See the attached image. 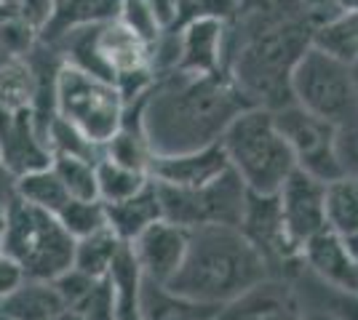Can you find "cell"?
Returning <instances> with one entry per match:
<instances>
[{"mask_svg":"<svg viewBox=\"0 0 358 320\" xmlns=\"http://www.w3.org/2000/svg\"><path fill=\"white\" fill-rule=\"evenodd\" d=\"M107 277L113 283V320H142V310H139L142 273L136 267L129 243L120 248Z\"/></svg>","mask_w":358,"mask_h":320,"instance_id":"cell-21","label":"cell"},{"mask_svg":"<svg viewBox=\"0 0 358 320\" xmlns=\"http://www.w3.org/2000/svg\"><path fill=\"white\" fill-rule=\"evenodd\" d=\"M334 153L345 176L358 179V109L334 125Z\"/></svg>","mask_w":358,"mask_h":320,"instance_id":"cell-31","label":"cell"},{"mask_svg":"<svg viewBox=\"0 0 358 320\" xmlns=\"http://www.w3.org/2000/svg\"><path fill=\"white\" fill-rule=\"evenodd\" d=\"M148 6L152 8V14L158 16L164 30H169L179 19V0H148Z\"/></svg>","mask_w":358,"mask_h":320,"instance_id":"cell-35","label":"cell"},{"mask_svg":"<svg viewBox=\"0 0 358 320\" xmlns=\"http://www.w3.org/2000/svg\"><path fill=\"white\" fill-rule=\"evenodd\" d=\"M334 320H358V291H334L327 299V310Z\"/></svg>","mask_w":358,"mask_h":320,"instance_id":"cell-32","label":"cell"},{"mask_svg":"<svg viewBox=\"0 0 358 320\" xmlns=\"http://www.w3.org/2000/svg\"><path fill=\"white\" fill-rule=\"evenodd\" d=\"M246 3H252V0H246Z\"/></svg>","mask_w":358,"mask_h":320,"instance_id":"cell-46","label":"cell"},{"mask_svg":"<svg viewBox=\"0 0 358 320\" xmlns=\"http://www.w3.org/2000/svg\"><path fill=\"white\" fill-rule=\"evenodd\" d=\"M51 168L57 171V176L62 179L70 198L99 200V192H96V163L94 160L78 158V155H54Z\"/></svg>","mask_w":358,"mask_h":320,"instance_id":"cell-27","label":"cell"},{"mask_svg":"<svg viewBox=\"0 0 358 320\" xmlns=\"http://www.w3.org/2000/svg\"><path fill=\"white\" fill-rule=\"evenodd\" d=\"M24 280H27V277H24V270H22L8 254H0V302H3L6 296H11Z\"/></svg>","mask_w":358,"mask_h":320,"instance_id":"cell-33","label":"cell"},{"mask_svg":"<svg viewBox=\"0 0 358 320\" xmlns=\"http://www.w3.org/2000/svg\"><path fill=\"white\" fill-rule=\"evenodd\" d=\"M305 320H334L329 312H324V310H315V312H305Z\"/></svg>","mask_w":358,"mask_h":320,"instance_id":"cell-40","label":"cell"},{"mask_svg":"<svg viewBox=\"0 0 358 320\" xmlns=\"http://www.w3.org/2000/svg\"><path fill=\"white\" fill-rule=\"evenodd\" d=\"M220 144L249 192L275 195L286 176L297 168L268 107H246L224 128Z\"/></svg>","mask_w":358,"mask_h":320,"instance_id":"cell-4","label":"cell"},{"mask_svg":"<svg viewBox=\"0 0 358 320\" xmlns=\"http://www.w3.org/2000/svg\"><path fill=\"white\" fill-rule=\"evenodd\" d=\"M268 275L265 259L238 227L201 224L187 229L185 259L166 286L201 305L222 307Z\"/></svg>","mask_w":358,"mask_h":320,"instance_id":"cell-3","label":"cell"},{"mask_svg":"<svg viewBox=\"0 0 358 320\" xmlns=\"http://www.w3.org/2000/svg\"><path fill=\"white\" fill-rule=\"evenodd\" d=\"M345 248H348V254H350V259H353V264L358 267V232H353V235H345Z\"/></svg>","mask_w":358,"mask_h":320,"instance_id":"cell-37","label":"cell"},{"mask_svg":"<svg viewBox=\"0 0 358 320\" xmlns=\"http://www.w3.org/2000/svg\"><path fill=\"white\" fill-rule=\"evenodd\" d=\"M324 211L327 227L337 235L358 232V179L356 176H337L324 184Z\"/></svg>","mask_w":358,"mask_h":320,"instance_id":"cell-23","label":"cell"},{"mask_svg":"<svg viewBox=\"0 0 358 320\" xmlns=\"http://www.w3.org/2000/svg\"><path fill=\"white\" fill-rule=\"evenodd\" d=\"M148 182L150 174H145V171H134V168L113 163L105 155L96 160V192H99L102 203H118V200L131 198Z\"/></svg>","mask_w":358,"mask_h":320,"instance_id":"cell-26","label":"cell"},{"mask_svg":"<svg viewBox=\"0 0 358 320\" xmlns=\"http://www.w3.org/2000/svg\"><path fill=\"white\" fill-rule=\"evenodd\" d=\"M238 229L257 248V254L265 259L270 275L286 277L294 264H302L299 261V248L294 245V241L289 238V232L284 227L275 195L249 192Z\"/></svg>","mask_w":358,"mask_h":320,"instance_id":"cell-10","label":"cell"},{"mask_svg":"<svg viewBox=\"0 0 358 320\" xmlns=\"http://www.w3.org/2000/svg\"><path fill=\"white\" fill-rule=\"evenodd\" d=\"M0 254H3V241H0Z\"/></svg>","mask_w":358,"mask_h":320,"instance_id":"cell-44","label":"cell"},{"mask_svg":"<svg viewBox=\"0 0 358 320\" xmlns=\"http://www.w3.org/2000/svg\"><path fill=\"white\" fill-rule=\"evenodd\" d=\"M6 219H8V200H0V235L6 229Z\"/></svg>","mask_w":358,"mask_h":320,"instance_id":"cell-39","label":"cell"},{"mask_svg":"<svg viewBox=\"0 0 358 320\" xmlns=\"http://www.w3.org/2000/svg\"><path fill=\"white\" fill-rule=\"evenodd\" d=\"M281 219L289 232V238L294 241L297 248L315 235L318 229L327 227V211H324V182H318L315 176L294 168L284 184L275 192Z\"/></svg>","mask_w":358,"mask_h":320,"instance_id":"cell-12","label":"cell"},{"mask_svg":"<svg viewBox=\"0 0 358 320\" xmlns=\"http://www.w3.org/2000/svg\"><path fill=\"white\" fill-rule=\"evenodd\" d=\"M51 6H54V0H19L16 11L38 30V27L43 24V19L48 16V11H51Z\"/></svg>","mask_w":358,"mask_h":320,"instance_id":"cell-34","label":"cell"},{"mask_svg":"<svg viewBox=\"0 0 358 320\" xmlns=\"http://www.w3.org/2000/svg\"><path fill=\"white\" fill-rule=\"evenodd\" d=\"M118 22L126 24L142 43H148L150 54H152V46L158 43V38L164 35V27H161L158 16L152 14L148 0H120Z\"/></svg>","mask_w":358,"mask_h":320,"instance_id":"cell-30","label":"cell"},{"mask_svg":"<svg viewBox=\"0 0 358 320\" xmlns=\"http://www.w3.org/2000/svg\"><path fill=\"white\" fill-rule=\"evenodd\" d=\"M305 0H252L227 22L224 73L254 107L292 105V70L313 46Z\"/></svg>","mask_w":358,"mask_h":320,"instance_id":"cell-1","label":"cell"},{"mask_svg":"<svg viewBox=\"0 0 358 320\" xmlns=\"http://www.w3.org/2000/svg\"><path fill=\"white\" fill-rule=\"evenodd\" d=\"M224 35H227V22L217 16L195 14L187 19V24L177 35L179 56L174 70L185 73H224Z\"/></svg>","mask_w":358,"mask_h":320,"instance_id":"cell-15","label":"cell"},{"mask_svg":"<svg viewBox=\"0 0 358 320\" xmlns=\"http://www.w3.org/2000/svg\"><path fill=\"white\" fill-rule=\"evenodd\" d=\"M273 121L286 139L299 171L310 174L324 184L343 176L334 153V123L302 109L294 102L273 109Z\"/></svg>","mask_w":358,"mask_h":320,"instance_id":"cell-9","label":"cell"},{"mask_svg":"<svg viewBox=\"0 0 358 320\" xmlns=\"http://www.w3.org/2000/svg\"><path fill=\"white\" fill-rule=\"evenodd\" d=\"M299 261L334 291H358V267L353 264L343 235L334 229H318L299 248Z\"/></svg>","mask_w":358,"mask_h":320,"instance_id":"cell-16","label":"cell"},{"mask_svg":"<svg viewBox=\"0 0 358 320\" xmlns=\"http://www.w3.org/2000/svg\"><path fill=\"white\" fill-rule=\"evenodd\" d=\"M0 6H19V0H0Z\"/></svg>","mask_w":358,"mask_h":320,"instance_id":"cell-43","label":"cell"},{"mask_svg":"<svg viewBox=\"0 0 358 320\" xmlns=\"http://www.w3.org/2000/svg\"><path fill=\"white\" fill-rule=\"evenodd\" d=\"M0 241L3 254H8L24 270L27 280L51 283L57 275L73 267L75 238L64 229L57 213L16 195L8 203V219Z\"/></svg>","mask_w":358,"mask_h":320,"instance_id":"cell-5","label":"cell"},{"mask_svg":"<svg viewBox=\"0 0 358 320\" xmlns=\"http://www.w3.org/2000/svg\"><path fill=\"white\" fill-rule=\"evenodd\" d=\"M14 192L16 198L27 200L38 208H45V211L57 213L70 200L67 190L62 179L57 176V171L51 166L45 168H35V171H27L22 176H16L14 182Z\"/></svg>","mask_w":358,"mask_h":320,"instance_id":"cell-25","label":"cell"},{"mask_svg":"<svg viewBox=\"0 0 358 320\" xmlns=\"http://www.w3.org/2000/svg\"><path fill=\"white\" fill-rule=\"evenodd\" d=\"M8 59H14V56H8V51H6V48L0 46V67H3V64H6Z\"/></svg>","mask_w":358,"mask_h":320,"instance_id":"cell-42","label":"cell"},{"mask_svg":"<svg viewBox=\"0 0 358 320\" xmlns=\"http://www.w3.org/2000/svg\"><path fill=\"white\" fill-rule=\"evenodd\" d=\"M350 73H353V83H356V93H358V61L350 64Z\"/></svg>","mask_w":358,"mask_h":320,"instance_id":"cell-41","label":"cell"},{"mask_svg":"<svg viewBox=\"0 0 358 320\" xmlns=\"http://www.w3.org/2000/svg\"><path fill=\"white\" fill-rule=\"evenodd\" d=\"M337 11H358V0H331Z\"/></svg>","mask_w":358,"mask_h":320,"instance_id":"cell-38","label":"cell"},{"mask_svg":"<svg viewBox=\"0 0 358 320\" xmlns=\"http://www.w3.org/2000/svg\"><path fill=\"white\" fill-rule=\"evenodd\" d=\"M0 320H8V318H6V315H0Z\"/></svg>","mask_w":358,"mask_h":320,"instance_id":"cell-45","label":"cell"},{"mask_svg":"<svg viewBox=\"0 0 358 320\" xmlns=\"http://www.w3.org/2000/svg\"><path fill=\"white\" fill-rule=\"evenodd\" d=\"M292 102L329 123L345 121L358 109V93L350 64L310 46L292 70Z\"/></svg>","mask_w":358,"mask_h":320,"instance_id":"cell-7","label":"cell"},{"mask_svg":"<svg viewBox=\"0 0 358 320\" xmlns=\"http://www.w3.org/2000/svg\"><path fill=\"white\" fill-rule=\"evenodd\" d=\"M118 11L120 0H54L43 24L38 27V40L45 46H54L75 27L118 19Z\"/></svg>","mask_w":358,"mask_h":320,"instance_id":"cell-17","label":"cell"},{"mask_svg":"<svg viewBox=\"0 0 358 320\" xmlns=\"http://www.w3.org/2000/svg\"><path fill=\"white\" fill-rule=\"evenodd\" d=\"M45 142L51 147V155H78L86 160H99L102 158V147L94 144L86 134H80L70 121H64L59 115H54L48 128H45Z\"/></svg>","mask_w":358,"mask_h":320,"instance_id":"cell-28","label":"cell"},{"mask_svg":"<svg viewBox=\"0 0 358 320\" xmlns=\"http://www.w3.org/2000/svg\"><path fill=\"white\" fill-rule=\"evenodd\" d=\"M139 128L152 155L193 153L217 144L249 105L227 73L169 70L136 99Z\"/></svg>","mask_w":358,"mask_h":320,"instance_id":"cell-2","label":"cell"},{"mask_svg":"<svg viewBox=\"0 0 358 320\" xmlns=\"http://www.w3.org/2000/svg\"><path fill=\"white\" fill-rule=\"evenodd\" d=\"M54 109L102 147L120 128L126 102L113 83L62 61L54 83Z\"/></svg>","mask_w":358,"mask_h":320,"instance_id":"cell-6","label":"cell"},{"mask_svg":"<svg viewBox=\"0 0 358 320\" xmlns=\"http://www.w3.org/2000/svg\"><path fill=\"white\" fill-rule=\"evenodd\" d=\"M134 261L145 280L152 283H169L187 251V229L171 224L166 219H158L155 224L142 229L129 243Z\"/></svg>","mask_w":358,"mask_h":320,"instance_id":"cell-13","label":"cell"},{"mask_svg":"<svg viewBox=\"0 0 358 320\" xmlns=\"http://www.w3.org/2000/svg\"><path fill=\"white\" fill-rule=\"evenodd\" d=\"M14 182L16 176L6 168V163H3V158H0V200H8L11 203V198H14Z\"/></svg>","mask_w":358,"mask_h":320,"instance_id":"cell-36","label":"cell"},{"mask_svg":"<svg viewBox=\"0 0 358 320\" xmlns=\"http://www.w3.org/2000/svg\"><path fill=\"white\" fill-rule=\"evenodd\" d=\"M107 211V227L118 235L123 243H131L142 229L155 224L164 219L161 211V198H158V184L150 179L136 195L118 203H105Z\"/></svg>","mask_w":358,"mask_h":320,"instance_id":"cell-18","label":"cell"},{"mask_svg":"<svg viewBox=\"0 0 358 320\" xmlns=\"http://www.w3.org/2000/svg\"><path fill=\"white\" fill-rule=\"evenodd\" d=\"M313 46L345 64L358 61V11H340L313 30Z\"/></svg>","mask_w":358,"mask_h":320,"instance_id":"cell-24","label":"cell"},{"mask_svg":"<svg viewBox=\"0 0 358 320\" xmlns=\"http://www.w3.org/2000/svg\"><path fill=\"white\" fill-rule=\"evenodd\" d=\"M230 168L227 155L222 144H209L193 153L179 155H152L150 158V179L166 187H179V190H195L203 184L214 182L217 176H222Z\"/></svg>","mask_w":358,"mask_h":320,"instance_id":"cell-14","label":"cell"},{"mask_svg":"<svg viewBox=\"0 0 358 320\" xmlns=\"http://www.w3.org/2000/svg\"><path fill=\"white\" fill-rule=\"evenodd\" d=\"M139 310H142V320H214L220 307L201 305L195 299L174 294L164 283H152L142 277Z\"/></svg>","mask_w":358,"mask_h":320,"instance_id":"cell-19","label":"cell"},{"mask_svg":"<svg viewBox=\"0 0 358 320\" xmlns=\"http://www.w3.org/2000/svg\"><path fill=\"white\" fill-rule=\"evenodd\" d=\"M214 320H305V310L289 277L268 275L220 307Z\"/></svg>","mask_w":358,"mask_h":320,"instance_id":"cell-11","label":"cell"},{"mask_svg":"<svg viewBox=\"0 0 358 320\" xmlns=\"http://www.w3.org/2000/svg\"><path fill=\"white\" fill-rule=\"evenodd\" d=\"M123 241L113 232L110 227H102L96 232H91L86 238H78L75 241V254H73V267L80 270L89 277H107L110 275V267L115 257L123 248Z\"/></svg>","mask_w":358,"mask_h":320,"instance_id":"cell-22","label":"cell"},{"mask_svg":"<svg viewBox=\"0 0 358 320\" xmlns=\"http://www.w3.org/2000/svg\"><path fill=\"white\" fill-rule=\"evenodd\" d=\"M64 310L67 305L45 280H24L11 296L0 302V315L8 320H59Z\"/></svg>","mask_w":358,"mask_h":320,"instance_id":"cell-20","label":"cell"},{"mask_svg":"<svg viewBox=\"0 0 358 320\" xmlns=\"http://www.w3.org/2000/svg\"><path fill=\"white\" fill-rule=\"evenodd\" d=\"M57 219L64 224V229L73 235L75 241L78 238H86V235L96 232V229L107 227V211L102 200L70 198L57 211Z\"/></svg>","mask_w":358,"mask_h":320,"instance_id":"cell-29","label":"cell"},{"mask_svg":"<svg viewBox=\"0 0 358 320\" xmlns=\"http://www.w3.org/2000/svg\"><path fill=\"white\" fill-rule=\"evenodd\" d=\"M246 195H249V190L233 168H227L222 176H217L214 182L203 184V187H195V190L158 184L164 219L185 229L201 227V224L238 227Z\"/></svg>","mask_w":358,"mask_h":320,"instance_id":"cell-8","label":"cell"}]
</instances>
